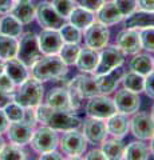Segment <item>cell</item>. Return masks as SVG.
Segmentation results:
<instances>
[{"instance_id": "cell-12", "label": "cell", "mask_w": 154, "mask_h": 160, "mask_svg": "<svg viewBox=\"0 0 154 160\" xmlns=\"http://www.w3.org/2000/svg\"><path fill=\"white\" fill-rule=\"evenodd\" d=\"M34 124L20 120V122H9L7 128V135L9 142L16 144V146H26L31 142V138L34 135Z\"/></svg>"}, {"instance_id": "cell-52", "label": "cell", "mask_w": 154, "mask_h": 160, "mask_svg": "<svg viewBox=\"0 0 154 160\" xmlns=\"http://www.w3.org/2000/svg\"><path fill=\"white\" fill-rule=\"evenodd\" d=\"M4 144H6V142H4V139L2 138V135H0V151H2V148L4 147Z\"/></svg>"}, {"instance_id": "cell-50", "label": "cell", "mask_w": 154, "mask_h": 160, "mask_svg": "<svg viewBox=\"0 0 154 160\" xmlns=\"http://www.w3.org/2000/svg\"><path fill=\"white\" fill-rule=\"evenodd\" d=\"M150 140H151V143H150V153L154 155V135H153V138Z\"/></svg>"}, {"instance_id": "cell-10", "label": "cell", "mask_w": 154, "mask_h": 160, "mask_svg": "<svg viewBox=\"0 0 154 160\" xmlns=\"http://www.w3.org/2000/svg\"><path fill=\"white\" fill-rule=\"evenodd\" d=\"M109 38H110V32L107 29V26L99 22H94L90 27L84 29V43H86V47L97 49V51L106 47Z\"/></svg>"}, {"instance_id": "cell-42", "label": "cell", "mask_w": 154, "mask_h": 160, "mask_svg": "<svg viewBox=\"0 0 154 160\" xmlns=\"http://www.w3.org/2000/svg\"><path fill=\"white\" fill-rule=\"evenodd\" d=\"M105 2L106 0H78V6L86 8L91 12H97Z\"/></svg>"}, {"instance_id": "cell-19", "label": "cell", "mask_w": 154, "mask_h": 160, "mask_svg": "<svg viewBox=\"0 0 154 160\" xmlns=\"http://www.w3.org/2000/svg\"><path fill=\"white\" fill-rule=\"evenodd\" d=\"M70 84L74 88H77V91L82 95L83 99H90L95 95H99V88L95 82V78H90L86 75H78L71 80Z\"/></svg>"}, {"instance_id": "cell-40", "label": "cell", "mask_w": 154, "mask_h": 160, "mask_svg": "<svg viewBox=\"0 0 154 160\" xmlns=\"http://www.w3.org/2000/svg\"><path fill=\"white\" fill-rule=\"evenodd\" d=\"M68 99H70V107H71V111H75V109H78L79 107L82 106V95L79 93L77 91V88H74L71 84H68Z\"/></svg>"}, {"instance_id": "cell-11", "label": "cell", "mask_w": 154, "mask_h": 160, "mask_svg": "<svg viewBox=\"0 0 154 160\" xmlns=\"http://www.w3.org/2000/svg\"><path fill=\"white\" fill-rule=\"evenodd\" d=\"M130 129L140 140H150L154 135V119L146 112H138L130 120Z\"/></svg>"}, {"instance_id": "cell-54", "label": "cell", "mask_w": 154, "mask_h": 160, "mask_svg": "<svg viewBox=\"0 0 154 160\" xmlns=\"http://www.w3.org/2000/svg\"><path fill=\"white\" fill-rule=\"evenodd\" d=\"M150 115H151V116H153V119H154V106L151 107V113H150Z\"/></svg>"}, {"instance_id": "cell-5", "label": "cell", "mask_w": 154, "mask_h": 160, "mask_svg": "<svg viewBox=\"0 0 154 160\" xmlns=\"http://www.w3.org/2000/svg\"><path fill=\"white\" fill-rule=\"evenodd\" d=\"M58 142H59L58 133L55 129L50 128L47 126H43L34 131V135L29 143H31V147L34 148V151H36L38 153H43V152L56 149Z\"/></svg>"}, {"instance_id": "cell-38", "label": "cell", "mask_w": 154, "mask_h": 160, "mask_svg": "<svg viewBox=\"0 0 154 160\" xmlns=\"http://www.w3.org/2000/svg\"><path fill=\"white\" fill-rule=\"evenodd\" d=\"M140 38L142 48L149 52H154V27L140 29Z\"/></svg>"}, {"instance_id": "cell-46", "label": "cell", "mask_w": 154, "mask_h": 160, "mask_svg": "<svg viewBox=\"0 0 154 160\" xmlns=\"http://www.w3.org/2000/svg\"><path fill=\"white\" fill-rule=\"evenodd\" d=\"M137 6L142 11H154V0H137Z\"/></svg>"}, {"instance_id": "cell-47", "label": "cell", "mask_w": 154, "mask_h": 160, "mask_svg": "<svg viewBox=\"0 0 154 160\" xmlns=\"http://www.w3.org/2000/svg\"><path fill=\"white\" fill-rule=\"evenodd\" d=\"M84 158L88 159V160H94V159H97V160H105L106 159L105 153L102 152V149H93V151L88 152Z\"/></svg>"}, {"instance_id": "cell-22", "label": "cell", "mask_w": 154, "mask_h": 160, "mask_svg": "<svg viewBox=\"0 0 154 160\" xmlns=\"http://www.w3.org/2000/svg\"><path fill=\"white\" fill-rule=\"evenodd\" d=\"M123 19L122 13L119 12L118 7L114 2H105L102 7L97 11V20L105 26H113L119 23Z\"/></svg>"}, {"instance_id": "cell-41", "label": "cell", "mask_w": 154, "mask_h": 160, "mask_svg": "<svg viewBox=\"0 0 154 160\" xmlns=\"http://www.w3.org/2000/svg\"><path fill=\"white\" fill-rule=\"evenodd\" d=\"M0 89L6 93H9V95L15 91V83L12 82V79L9 78L6 72H3L0 75Z\"/></svg>"}, {"instance_id": "cell-7", "label": "cell", "mask_w": 154, "mask_h": 160, "mask_svg": "<svg viewBox=\"0 0 154 160\" xmlns=\"http://www.w3.org/2000/svg\"><path fill=\"white\" fill-rule=\"evenodd\" d=\"M123 52L115 46H106L99 53V62L94 69V76H99L123 64Z\"/></svg>"}, {"instance_id": "cell-18", "label": "cell", "mask_w": 154, "mask_h": 160, "mask_svg": "<svg viewBox=\"0 0 154 160\" xmlns=\"http://www.w3.org/2000/svg\"><path fill=\"white\" fill-rule=\"evenodd\" d=\"M106 129L107 135H111L115 139L125 138L129 129H130V120L127 119V115L115 112L110 118L106 119Z\"/></svg>"}, {"instance_id": "cell-31", "label": "cell", "mask_w": 154, "mask_h": 160, "mask_svg": "<svg viewBox=\"0 0 154 160\" xmlns=\"http://www.w3.org/2000/svg\"><path fill=\"white\" fill-rule=\"evenodd\" d=\"M12 13L22 24H28L31 23L34 18H35V8L31 6V3H16L12 8V11L9 12Z\"/></svg>"}, {"instance_id": "cell-37", "label": "cell", "mask_w": 154, "mask_h": 160, "mask_svg": "<svg viewBox=\"0 0 154 160\" xmlns=\"http://www.w3.org/2000/svg\"><path fill=\"white\" fill-rule=\"evenodd\" d=\"M52 6L63 19H68L72 9L75 8L74 0H52Z\"/></svg>"}, {"instance_id": "cell-48", "label": "cell", "mask_w": 154, "mask_h": 160, "mask_svg": "<svg viewBox=\"0 0 154 160\" xmlns=\"http://www.w3.org/2000/svg\"><path fill=\"white\" fill-rule=\"evenodd\" d=\"M8 124H9V122H8V119L6 116V113H4L3 108H0V135L7 131Z\"/></svg>"}, {"instance_id": "cell-25", "label": "cell", "mask_w": 154, "mask_h": 160, "mask_svg": "<svg viewBox=\"0 0 154 160\" xmlns=\"http://www.w3.org/2000/svg\"><path fill=\"white\" fill-rule=\"evenodd\" d=\"M47 104L52 108L56 109H66L71 111L70 107V99H68V91L67 88H54L47 95Z\"/></svg>"}, {"instance_id": "cell-53", "label": "cell", "mask_w": 154, "mask_h": 160, "mask_svg": "<svg viewBox=\"0 0 154 160\" xmlns=\"http://www.w3.org/2000/svg\"><path fill=\"white\" fill-rule=\"evenodd\" d=\"M16 3H27V2H31V0H15Z\"/></svg>"}, {"instance_id": "cell-45", "label": "cell", "mask_w": 154, "mask_h": 160, "mask_svg": "<svg viewBox=\"0 0 154 160\" xmlns=\"http://www.w3.org/2000/svg\"><path fill=\"white\" fill-rule=\"evenodd\" d=\"M16 4L15 0H0V13H8Z\"/></svg>"}, {"instance_id": "cell-1", "label": "cell", "mask_w": 154, "mask_h": 160, "mask_svg": "<svg viewBox=\"0 0 154 160\" xmlns=\"http://www.w3.org/2000/svg\"><path fill=\"white\" fill-rule=\"evenodd\" d=\"M35 118L36 122L42 123L43 126H47L55 131H71L78 129L81 126V120L74 116L71 111L66 109H56L50 107L48 104H39L35 107Z\"/></svg>"}, {"instance_id": "cell-14", "label": "cell", "mask_w": 154, "mask_h": 160, "mask_svg": "<svg viewBox=\"0 0 154 160\" xmlns=\"http://www.w3.org/2000/svg\"><path fill=\"white\" fill-rule=\"evenodd\" d=\"M39 48L43 55H58L63 46V39L58 29L44 28L38 36Z\"/></svg>"}, {"instance_id": "cell-49", "label": "cell", "mask_w": 154, "mask_h": 160, "mask_svg": "<svg viewBox=\"0 0 154 160\" xmlns=\"http://www.w3.org/2000/svg\"><path fill=\"white\" fill-rule=\"evenodd\" d=\"M11 100H12V98L9 96V93H6L0 89V108H4Z\"/></svg>"}, {"instance_id": "cell-13", "label": "cell", "mask_w": 154, "mask_h": 160, "mask_svg": "<svg viewBox=\"0 0 154 160\" xmlns=\"http://www.w3.org/2000/svg\"><path fill=\"white\" fill-rule=\"evenodd\" d=\"M114 104H115L118 112L125 113V115H131L138 111L140 104H141V99L138 93L123 88V89H119L115 93V96H114Z\"/></svg>"}, {"instance_id": "cell-55", "label": "cell", "mask_w": 154, "mask_h": 160, "mask_svg": "<svg viewBox=\"0 0 154 160\" xmlns=\"http://www.w3.org/2000/svg\"><path fill=\"white\" fill-rule=\"evenodd\" d=\"M153 66H154V58H153Z\"/></svg>"}, {"instance_id": "cell-6", "label": "cell", "mask_w": 154, "mask_h": 160, "mask_svg": "<svg viewBox=\"0 0 154 160\" xmlns=\"http://www.w3.org/2000/svg\"><path fill=\"white\" fill-rule=\"evenodd\" d=\"M59 146L62 151L71 159H78L86 151L87 140L83 133L78 132L77 129H71V131H66V133L62 136Z\"/></svg>"}, {"instance_id": "cell-3", "label": "cell", "mask_w": 154, "mask_h": 160, "mask_svg": "<svg viewBox=\"0 0 154 160\" xmlns=\"http://www.w3.org/2000/svg\"><path fill=\"white\" fill-rule=\"evenodd\" d=\"M43 91L42 82L34 78H28L22 84H19V88L15 91L12 100L24 108H35L42 103Z\"/></svg>"}, {"instance_id": "cell-32", "label": "cell", "mask_w": 154, "mask_h": 160, "mask_svg": "<svg viewBox=\"0 0 154 160\" xmlns=\"http://www.w3.org/2000/svg\"><path fill=\"white\" fill-rule=\"evenodd\" d=\"M122 83H123V87L129 91H133L135 93H140L145 89V76L141 73H137L134 71L130 72H125L123 75V79H122Z\"/></svg>"}, {"instance_id": "cell-4", "label": "cell", "mask_w": 154, "mask_h": 160, "mask_svg": "<svg viewBox=\"0 0 154 160\" xmlns=\"http://www.w3.org/2000/svg\"><path fill=\"white\" fill-rule=\"evenodd\" d=\"M42 51L39 48L38 36L34 32L24 33L18 43L16 59H19L26 67H32L42 58Z\"/></svg>"}, {"instance_id": "cell-24", "label": "cell", "mask_w": 154, "mask_h": 160, "mask_svg": "<svg viewBox=\"0 0 154 160\" xmlns=\"http://www.w3.org/2000/svg\"><path fill=\"white\" fill-rule=\"evenodd\" d=\"M68 22L79 29H86L87 27H90L91 24L95 22V16H94V12L78 6L74 8L72 12L70 13Z\"/></svg>"}, {"instance_id": "cell-20", "label": "cell", "mask_w": 154, "mask_h": 160, "mask_svg": "<svg viewBox=\"0 0 154 160\" xmlns=\"http://www.w3.org/2000/svg\"><path fill=\"white\" fill-rule=\"evenodd\" d=\"M126 28L131 29H143L149 27H154V11H134L129 15L125 22Z\"/></svg>"}, {"instance_id": "cell-27", "label": "cell", "mask_w": 154, "mask_h": 160, "mask_svg": "<svg viewBox=\"0 0 154 160\" xmlns=\"http://www.w3.org/2000/svg\"><path fill=\"white\" fill-rule=\"evenodd\" d=\"M150 156V148L142 142H131L125 147L123 159L129 160H146Z\"/></svg>"}, {"instance_id": "cell-43", "label": "cell", "mask_w": 154, "mask_h": 160, "mask_svg": "<svg viewBox=\"0 0 154 160\" xmlns=\"http://www.w3.org/2000/svg\"><path fill=\"white\" fill-rule=\"evenodd\" d=\"M143 91L146 92L149 98L154 99V71L145 76V89Z\"/></svg>"}, {"instance_id": "cell-17", "label": "cell", "mask_w": 154, "mask_h": 160, "mask_svg": "<svg viewBox=\"0 0 154 160\" xmlns=\"http://www.w3.org/2000/svg\"><path fill=\"white\" fill-rule=\"evenodd\" d=\"M125 75V69L122 68V66L115 67L111 71H109L103 75L95 76V82L98 84L99 93L101 95H109L113 91H115V88L118 87V84L121 83V80L123 79Z\"/></svg>"}, {"instance_id": "cell-2", "label": "cell", "mask_w": 154, "mask_h": 160, "mask_svg": "<svg viewBox=\"0 0 154 160\" xmlns=\"http://www.w3.org/2000/svg\"><path fill=\"white\" fill-rule=\"evenodd\" d=\"M67 72V66L59 55H46L42 56L31 67V75L39 82H48L54 79H61Z\"/></svg>"}, {"instance_id": "cell-26", "label": "cell", "mask_w": 154, "mask_h": 160, "mask_svg": "<svg viewBox=\"0 0 154 160\" xmlns=\"http://www.w3.org/2000/svg\"><path fill=\"white\" fill-rule=\"evenodd\" d=\"M22 26L23 24L12 13H7L6 16L0 19V33L8 35L12 38H19L22 33Z\"/></svg>"}, {"instance_id": "cell-16", "label": "cell", "mask_w": 154, "mask_h": 160, "mask_svg": "<svg viewBox=\"0 0 154 160\" xmlns=\"http://www.w3.org/2000/svg\"><path fill=\"white\" fill-rule=\"evenodd\" d=\"M117 47L121 49L123 53L135 55L142 48L140 32L137 29L126 28L121 31L117 36Z\"/></svg>"}, {"instance_id": "cell-34", "label": "cell", "mask_w": 154, "mask_h": 160, "mask_svg": "<svg viewBox=\"0 0 154 160\" xmlns=\"http://www.w3.org/2000/svg\"><path fill=\"white\" fill-rule=\"evenodd\" d=\"M58 31L61 33L64 43H79L82 39L81 29L77 28L75 26H72L71 23H67V24L64 23Z\"/></svg>"}, {"instance_id": "cell-23", "label": "cell", "mask_w": 154, "mask_h": 160, "mask_svg": "<svg viewBox=\"0 0 154 160\" xmlns=\"http://www.w3.org/2000/svg\"><path fill=\"white\" fill-rule=\"evenodd\" d=\"M98 62H99V53L97 52V49L86 47V48H81L75 66L82 72H94V69L98 66Z\"/></svg>"}, {"instance_id": "cell-8", "label": "cell", "mask_w": 154, "mask_h": 160, "mask_svg": "<svg viewBox=\"0 0 154 160\" xmlns=\"http://www.w3.org/2000/svg\"><path fill=\"white\" fill-rule=\"evenodd\" d=\"M86 112L91 118L106 120L107 118H110L111 115H114L118 111H117L115 104H114V100L107 98L106 95L99 93L90 98V102L86 106Z\"/></svg>"}, {"instance_id": "cell-51", "label": "cell", "mask_w": 154, "mask_h": 160, "mask_svg": "<svg viewBox=\"0 0 154 160\" xmlns=\"http://www.w3.org/2000/svg\"><path fill=\"white\" fill-rule=\"evenodd\" d=\"M4 72V60L0 59V75Z\"/></svg>"}, {"instance_id": "cell-9", "label": "cell", "mask_w": 154, "mask_h": 160, "mask_svg": "<svg viewBox=\"0 0 154 160\" xmlns=\"http://www.w3.org/2000/svg\"><path fill=\"white\" fill-rule=\"evenodd\" d=\"M35 18L42 27L48 29H59L66 20L56 12L52 3L48 2H40L38 4V7L35 8Z\"/></svg>"}, {"instance_id": "cell-35", "label": "cell", "mask_w": 154, "mask_h": 160, "mask_svg": "<svg viewBox=\"0 0 154 160\" xmlns=\"http://www.w3.org/2000/svg\"><path fill=\"white\" fill-rule=\"evenodd\" d=\"M26 152L16 144H4L0 151V159L2 160H23L26 159Z\"/></svg>"}, {"instance_id": "cell-33", "label": "cell", "mask_w": 154, "mask_h": 160, "mask_svg": "<svg viewBox=\"0 0 154 160\" xmlns=\"http://www.w3.org/2000/svg\"><path fill=\"white\" fill-rule=\"evenodd\" d=\"M79 52H81V47L78 46V43H63L58 55L66 66H72L77 62Z\"/></svg>"}, {"instance_id": "cell-15", "label": "cell", "mask_w": 154, "mask_h": 160, "mask_svg": "<svg viewBox=\"0 0 154 160\" xmlns=\"http://www.w3.org/2000/svg\"><path fill=\"white\" fill-rule=\"evenodd\" d=\"M84 138L88 143L91 144H99L107 136V129H106V123L102 119L91 118L88 116L84 119L83 122V132Z\"/></svg>"}, {"instance_id": "cell-29", "label": "cell", "mask_w": 154, "mask_h": 160, "mask_svg": "<svg viewBox=\"0 0 154 160\" xmlns=\"http://www.w3.org/2000/svg\"><path fill=\"white\" fill-rule=\"evenodd\" d=\"M129 67H130L131 71L146 76V75H149L151 71H154L153 58H150L149 55H145V53H138L131 59Z\"/></svg>"}, {"instance_id": "cell-39", "label": "cell", "mask_w": 154, "mask_h": 160, "mask_svg": "<svg viewBox=\"0 0 154 160\" xmlns=\"http://www.w3.org/2000/svg\"><path fill=\"white\" fill-rule=\"evenodd\" d=\"M118 7L119 12L122 13L123 18H127L129 15H131L134 11H137V0H113Z\"/></svg>"}, {"instance_id": "cell-21", "label": "cell", "mask_w": 154, "mask_h": 160, "mask_svg": "<svg viewBox=\"0 0 154 160\" xmlns=\"http://www.w3.org/2000/svg\"><path fill=\"white\" fill-rule=\"evenodd\" d=\"M4 72L12 79L15 86L22 84L24 80H27L28 76H29L27 67L16 58L8 59V60L4 62Z\"/></svg>"}, {"instance_id": "cell-30", "label": "cell", "mask_w": 154, "mask_h": 160, "mask_svg": "<svg viewBox=\"0 0 154 160\" xmlns=\"http://www.w3.org/2000/svg\"><path fill=\"white\" fill-rule=\"evenodd\" d=\"M18 43L16 38L0 33V59L6 62L8 59L16 58Z\"/></svg>"}, {"instance_id": "cell-28", "label": "cell", "mask_w": 154, "mask_h": 160, "mask_svg": "<svg viewBox=\"0 0 154 160\" xmlns=\"http://www.w3.org/2000/svg\"><path fill=\"white\" fill-rule=\"evenodd\" d=\"M102 152L105 153L106 159L119 160L123 159L125 153V146L121 142V139H111V140H103L102 142Z\"/></svg>"}, {"instance_id": "cell-44", "label": "cell", "mask_w": 154, "mask_h": 160, "mask_svg": "<svg viewBox=\"0 0 154 160\" xmlns=\"http://www.w3.org/2000/svg\"><path fill=\"white\" fill-rule=\"evenodd\" d=\"M39 159H40V160H42V159H43V160H61V159H63V156L56 151V149H52V151L40 153Z\"/></svg>"}, {"instance_id": "cell-36", "label": "cell", "mask_w": 154, "mask_h": 160, "mask_svg": "<svg viewBox=\"0 0 154 160\" xmlns=\"http://www.w3.org/2000/svg\"><path fill=\"white\" fill-rule=\"evenodd\" d=\"M3 111L6 113L8 122H20V120H24V115H26V108L18 104L16 102H13V100H11L3 108Z\"/></svg>"}]
</instances>
